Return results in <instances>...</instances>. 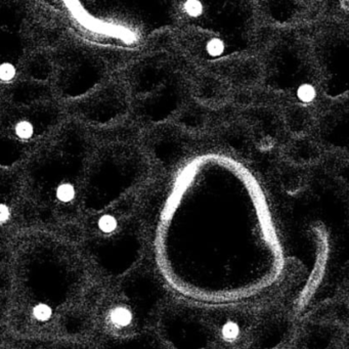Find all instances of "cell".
I'll return each mask as SVG.
<instances>
[{
    "instance_id": "6da1fadb",
    "label": "cell",
    "mask_w": 349,
    "mask_h": 349,
    "mask_svg": "<svg viewBox=\"0 0 349 349\" xmlns=\"http://www.w3.org/2000/svg\"><path fill=\"white\" fill-rule=\"evenodd\" d=\"M14 134L21 141H30L35 135V126L28 119H20L14 125Z\"/></svg>"
},
{
    "instance_id": "7a4b0ae2",
    "label": "cell",
    "mask_w": 349,
    "mask_h": 349,
    "mask_svg": "<svg viewBox=\"0 0 349 349\" xmlns=\"http://www.w3.org/2000/svg\"><path fill=\"white\" fill-rule=\"evenodd\" d=\"M77 195V191L76 188L74 186V184L70 183V182H64L61 183L55 191V196L57 198V200L61 203L64 204H68L71 203L72 201L75 200Z\"/></svg>"
},
{
    "instance_id": "3957f363",
    "label": "cell",
    "mask_w": 349,
    "mask_h": 349,
    "mask_svg": "<svg viewBox=\"0 0 349 349\" xmlns=\"http://www.w3.org/2000/svg\"><path fill=\"white\" fill-rule=\"evenodd\" d=\"M111 320L114 324L124 327L130 324L133 320L132 313L124 308H117L111 313Z\"/></svg>"
},
{
    "instance_id": "277c9868",
    "label": "cell",
    "mask_w": 349,
    "mask_h": 349,
    "mask_svg": "<svg viewBox=\"0 0 349 349\" xmlns=\"http://www.w3.org/2000/svg\"><path fill=\"white\" fill-rule=\"evenodd\" d=\"M17 77V68L10 62L0 64V82L11 83Z\"/></svg>"
},
{
    "instance_id": "5b68a950",
    "label": "cell",
    "mask_w": 349,
    "mask_h": 349,
    "mask_svg": "<svg viewBox=\"0 0 349 349\" xmlns=\"http://www.w3.org/2000/svg\"><path fill=\"white\" fill-rule=\"evenodd\" d=\"M222 334L226 340H235L240 335V326L236 322L229 321L223 326Z\"/></svg>"
},
{
    "instance_id": "8992f818",
    "label": "cell",
    "mask_w": 349,
    "mask_h": 349,
    "mask_svg": "<svg viewBox=\"0 0 349 349\" xmlns=\"http://www.w3.org/2000/svg\"><path fill=\"white\" fill-rule=\"evenodd\" d=\"M99 228L104 233H112L117 228L116 218L110 214L103 215L99 220Z\"/></svg>"
},
{
    "instance_id": "52a82bcc",
    "label": "cell",
    "mask_w": 349,
    "mask_h": 349,
    "mask_svg": "<svg viewBox=\"0 0 349 349\" xmlns=\"http://www.w3.org/2000/svg\"><path fill=\"white\" fill-rule=\"evenodd\" d=\"M34 317L39 321H47L52 316V310L46 304H39L33 311Z\"/></svg>"
},
{
    "instance_id": "ba28073f",
    "label": "cell",
    "mask_w": 349,
    "mask_h": 349,
    "mask_svg": "<svg viewBox=\"0 0 349 349\" xmlns=\"http://www.w3.org/2000/svg\"><path fill=\"white\" fill-rule=\"evenodd\" d=\"M11 217V209L7 204L0 203V223H6Z\"/></svg>"
},
{
    "instance_id": "9c48e42d",
    "label": "cell",
    "mask_w": 349,
    "mask_h": 349,
    "mask_svg": "<svg viewBox=\"0 0 349 349\" xmlns=\"http://www.w3.org/2000/svg\"><path fill=\"white\" fill-rule=\"evenodd\" d=\"M315 96V93H314V90L312 89V87L310 86H304L303 89L300 91V97L302 100H312Z\"/></svg>"
}]
</instances>
